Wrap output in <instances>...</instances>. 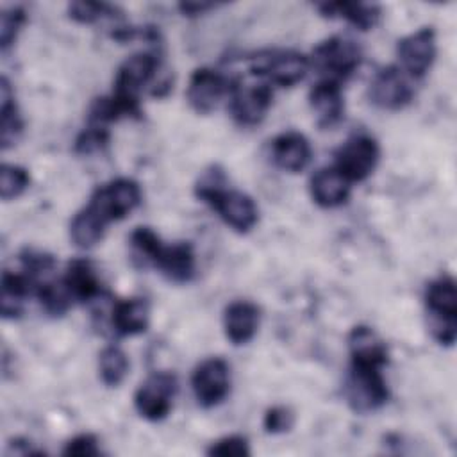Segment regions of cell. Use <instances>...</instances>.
<instances>
[{"instance_id": "obj_1", "label": "cell", "mask_w": 457, "mask_h": 457, "mask_svg": "<svg viewBox=\"0 0 457 457\" xmlns=\"http://www.w3.org/2000/svg\"><path fill=\"white\" fill-rule=\"evenodd\" d=\"M196 196L211 205L218 216L236 232L245 234L257 223L255 202L241 191L225 189V177L220 170L207 171L196 184Z\"/></svg>"}, {"instance_id": "obj_2", "label": "cell", "mask_w": 457, "mask_h": 457, "mask_svg": "<svg viewBox=\"0 0 457 457\" xmlns=\"http://www.w3.org/2000/svg\"><path fill=\"white\" fill-rule=\"evenodd\" d=\"M425 305L432 320V334L439 345L452 346L457 336V291L450 275H441L427 286Z\"/></svg>"}, {"instance_id": "obj_3", "label": "cell", "mask_w": 457, "mask_h": 457, "mask_svg": "<svg viewBox=\"0 0 457 457\" xmlns=\"http://www.w3.org/2000/svg\"><path fill=\"white\" fill-rule=\"evenodd\" d=\"M311 68L309 57L296 50H264L250 57V73L266 84L291 87Z\"/></svg>"}, {"instance_id": "obj_4", "label": "cell", "mask_w": 457, "mask_h": 457, "mask_svg": "<svg viewBox=\"0 0 457 457\" xmlns=\"http://www.w3.org/2000/svg\"><path fill=\"white\" fill-rule=\"evenodd\" d=\"M380 370L382 368L359 364L350 366L345 382V398L353 412H373L387 402L389 389Z\"/></svg>"}, {"instance_id": "obj_5", "label": "cell", "mask_w": 457, "mask_h": 457, "mask_svg": "<svg viewBox=\"0 0 457 457\" xmlns=\"http://www.w3.org/2000/svg\"><path fill=\"white\" fill-rule=\"evenodd\" d=\"M361 55V48L353 39L345 36H330L314 46L309 62L320 73H323L325 79L339 82L359 68Z\"/></svg>"}, {"instance_id": "obj_6", "label": "cell", "mask_w": 457, "mask_h": 457, "mask_svg": "<svg viewBox=\"0 0 457 457\" xmlns=\"http://www.w3.org/2000/svg\"><path fill=\"white\" fill-rule=\"evenodd\" d=\"M177 393V377L170 371L152 373L136 391L134 405L141 418L148 421L164 420Z\"/></svg>"}, {"instance_id": "obj_7", "label": "cell", "mask_w": 457, "mask_h": 457, "mask_svg": "<svg viewBox=\"0 0 457 457\" xmlns=\"http://www.w3.org/2000/svg\"><path fill=\"white\" fill-rule=\"evenodd\" d=\"M228 98L232 118L241 127H255L264 120L271 107L273 91L271 86L262 80L259 84H241L239 80H232Z\"/></svg>"}, {"instance_id": "obj_8", "label": "cell", "mask_w": 457, "mask_h": 457, "mask_svg": "<svg viewBox=\"0 0 457 457\" xmlns=\"http://www.w3.org/2000/svg\"><path fill=\"white\" fill-rule=\"evenodd\" d=\"M141 202V187L132 179H114L109 184L98 187L89 205H93L105 220L107 223L123 220L127 214H130Z\"/></svg>"}, {"instance_id": "obj_9", "label": "cell", "mask_w": 457, "mask_h": 457, "mask_svg": "<svg viewBox=\"0 0 457 457\" xmlns=\"http://www.w3.org/2000/svg\"><path fill=\"white\" fill-rule=\"evenodd\" d=\"M380 148L371 136L357 134L336 152V168L350 180L362 182L377 168Z\"/></svg>"}, {"instance_id": "obj_10", "label": "cell", "mask_w": 457, "mask_h": 457, "mask_svg": "<svg viewBox=\"0 0 457 457\" xmlns=\"http://www.w3.org/2000/svg\"><path fill=\"white\" fill-rule=\"evenodd\" d=\"M191 387L196 402L209 409L221 403L230 391V368L221 357L202 361L191 377Z\"/></svg>"}, {"instance_id": "obj_11", "label": "cell", "mask_w": 457, "mask_h": 457, "mask_svg": "<svg viewBox=\"0 0 457 457\" xmlns=\"http://www.w3.org/2000/svg\"><path fill=\"white\" fill-rule=\"evenodd\" d=\"M161 70V57L155 52H137L127 57L114 77V95L139 100V93L146 87Z\"/></svg>"}, {"instance_id": "obj_12", "label": "cell", "mask_w": 457, "mask_h": 457, "mask_svg": "<svg viewBox=\"0 0 457 457\" xmlns=\"http://www.w3.org/2000/svg\"><path fill=\"white\" fill-rule=\"evenodd\" d=\"M371 102L386 111H400L414 98L409 75L400 66H386L378 70L370 84Z\"/></svg>"}, {"instance_id": "obj_13", "label": "cell", "mask_w": 457, "mask_h": 457, "mask_svg": "<svg viewBox=\"0 0 457 457\" xmlns=\"http://www.w3.org/2000/svg\"><path fill=\"white\" fill-rule=\"evenodd\" d=\"M436 30L421 27L416 32L402 37L396 46L400 68L412 79H421L432 68L436 59Z\"/></svg>"}, {"instance_id": "obj_14", "label": "cell", "mask_w": 457, "mask_h": 457, "mask_svg": "<svg viewBox=\"0 0 457 457\" xmlns=\"http://www.w3.org/2000/svg\"><path fill=\"white\" fill-rule=\"evenodd\" d=\"M232 80L212 68H198L189 77L186 100L198 114L212 112L220 102L230 93Z\"/></svg>"}, {"instance_id": "obj_15", "label": "cell", "mask_w": 457, "mask_h": 457, "mask_svg": "<svg viewBox=\"0 0 457 457\" xmlns=\"http://www.w3.org/2000/svg\"><path fill=\"white\" fill-rule=\"evenodd\" d=\"M309 105L320 127L330 129L337 125L345 114V98L339 82L330 79L316 82L309 91Z\"/></svg>"}, {"instance_id": "obj_16", "label": "cell", "mask_w": 457, "mask_h": 457, "mask_svg": "<svg viewBox=\"0 0 457 457\" xmlns=\"http://www.w3.org/2000/svg\"><path fill=\"white\" fill-rule=\"evenodd\" d=\"M261 311L255 303L237 300L227 305L223 312V330L232 345H246L257 334Z\"/></svg>"}, {"instance_id": "obj_17", "label": "cell", "mask_w": 457, "mask_h": 457, "mask_svg": "<svg viewBox=\"0 0 457 457\" xmlns=\"http://www.w3.org/2000/svg\"><path fill=\"white\" fill-rule=\"evenodd\" d=\"M311 143L303 134L284 132L278 134L271 143V159L275 166L284 171L298 173L305 170L311 162Z\"/></svg>"}, {"instance_id": "obj_18", "label": "cell", "mask_w": 457, "mask_h": 457, "mask_svg": "<svg viewBox=\"0 0 457 457\" xmlns=\"http://www.w3.org/2000/svg\"><path fill=\"white\" fill-rule=\"evenodd\" d=\"M352 182L336 168H321L311 177V196L314 204L323 209H334L343 205L350 196Z\"/></svg>"}, {"instance_id": "obj_19", "label": "cell", "mask_w": 457, "mask_h": 457, "mask_svg": "<svg viewBox=\"0 0 457 457\" xmlns=\"http://www.w3.org/2000/svg\"><path fill=\"white\" fill-rule=\"evenodd\" d=\"M348 352L352 364L382 368L387 362V346L382 337L366 325H357L348 334Z\"/></svg>"}, {"instance_id": "obj_20", "label": "cell", "mask_w": 457, "mask_h": 457, "mask_svg": "<svg viewBox=\"0 0 457 457\" xmlns=\"http://www.w3.org/2000/svg\"><path fill=\"white\" fill-rule=\"evenodd\" d=\"M155 268L161 270V273L177 284L189 282L195 275V252L189 243H175L170 246H162Z\"/></svg>"}, {"instance_id": "obj_21", "label": "cell", "mask_w": 457, "mask_h": 457, "mask_svg": "<svg viewBox=\"0 0 457 457\" xmlns=\"http://www.w3.org/2000/svg\"><path fill=\"white\" fill-rule=\"evenodd\" d=\"M316 9L325 18H343L359 30L373 29L382 14L380 5L364 2H323L316 4Z\"/></svg>"}, {"instance_id": "obj_22", "label": "cell", "mask_w": 457, "mask_h": 457, "mask_svg": "<svg viewBox=\"0 0 457 457\" xmlns=\"http://www.w3.org/2000/svg\"><path fill=\"white\" fill-rule=\"evenodd\" d=\"M64 286L68 287L73 302H89L100 295V280L98 275L87 259H73L66 266V273L62 277Z\"/></svg>"}, {"instance_id": "obj_23", "label": "cell", "mask_w": 457, "mask_h": 457, "mask_svg": "<svg viewBox=\"0 0 457 457\" xmlns=\"http://www.w3.org/2000/svg\"><path fill=\"white\" fill-rule=\"evenodd\" d=\"M150 305L145 298H129L114 305L111 323L118 336H136L148 328Z\"/></svg>"}, {"instance_id": "obj_24", "label": "cell", "mask_w": 457, "mask_h": 457, "mask_svg": "<svg viewBox=\"0 0 457 457\" xmlns=\"http://www.w3.org/2000/svg\"><path fill=\"white\" fill-rule=\"evenodd\" d=\"M37 282L29 273H11L2 275V316L16 318L23 311V302L32 293L36 295Z\"/></svg>"}, {"instance_id": "obj_25", "label": "cell", "mask_w": 457, "mask_h": 457, "mask_svg": "<svg viewBox=\"0 0 457 457\" xmlns=\"http://www.w3.org/2000/svg\"><path fill=\"white\" fill-rule=\"evenodd\" d=\"M105 227L107 220L93 205L87 204L73 216L70 223V237L75 246L87 250L102 241Z\"/></svg>"}, {"instance_id": "obj_26", "label": "cell", "mask_w": 457, "mask_h": 457, "mask_svg": "<svg viewBox=\"0 0 457 457\" xmlns=\"http://www.w3.org/2000/svg\"><path fill=\"white\" fill-rule=\"evenodd\" d=\"M23 132V120L14 102L12 87L7 77L0 80V145L2 150H9L16 145Z\"/></svg>"}, {"instance_id": "obj_27", "label": "cell", "mask_w": 457, "mask_h": 457, "mask_svg": "<svg viewBox=\"0 0 457 457\" xmlns=\"http://www.w3.org/2000/svg\"><path fill=\"white\" fill-rule=\"evenodd\" d=\"M36 296L43 307V311L50 316H62L73 305V298L61 280L43 282L36 289Z\"/></svg>"}, {"instance_id": "obj_28", "label": "cell", "mask_w": 457, "mask_h": 457, "mask_svg": "<svg viewBox=\"0 0 457 457\" xmlns=\"http://www.w3.org/2000/svg\"><path fill=\"white\" fill-rule=\"evenodd\" d=\"M98 371L105 386L109 387L120 386L129 373V359L125 352L118 346L104 348L98 357Z\"/></svg>"}, {"instance_id": "obj_29", "label": "cell", "mask_w": 457, "mask_h": 457, "mask_svg": "<svg viewBox=\"0 0 457 457\" xmlns=\"http://www.w3.org/2000/svg\"><path fill=\"white\" fill-rule=\"evenodd\" d=\"M130 246H132L134 259H137L143 266L146 264L155 266V261L164 245L150 227H137L130 234Z\"/></svg>"}, {"instance_id": "obj_30", "label": "cell", "mask_w": 457, "mask_h": 457, "mask_svg": "<svg viewBox=\"0 0 457 457\" xmlns=\"http://www.w3.org/2000/svg\"><path fill=\"white\" fill-rule=\"evenodd\" d=\"M68 14L77 23L91 25L104 18H116L120 9L105 2H71L68 5Z\"/></svg>"}, {"instance_id": "obj_31", "label": "cell", "mask_w": 457, "mask_h": 457, "mask_svg": "<svg viewBox=\"0 0 457 457\" xmlns=\"http://www.w3.org/2000/svg\"><path fill=\"white\" fill-rule=\"evenodd\" d=\"M30 184L29 171L16 164H2L0 168V196L2 200H12L25 193Z\"/></svg>"}, {"instance_id": "obj_32", "label": "cell", "mask_w": 457, "mask_h": 457, "mask_svg": "<svg viewBox=\"0 0 457 457\" xmlns=\"http://www.w3.org/2000/svg\"><path fill=\"white\" fill-rule=\"evenodd\" d=\"M25 20H27V16L21 7H9V9L2 11V14H0V48H2V52H5L14 43Z\"/></svg>"}, {"instance_id": "obj_33", "label": "cell", "mask_w": 457, "mask_h": 457, "mask_svg": "<svg viewBox=\"0 0 457 457\" xmlns=\"http://www.w3.org/2000/svg\"><path fill=\"white\" fill-rule=\"evenodd\" d=\"M107 143H109L107 129L98 125H89L75 139V152L82 155H91L95 152H102L107 146Z\"/></svg>"}, {"instance_id": "obj_34", "label": "cell", "mask_w": 457, "mask_h": 457, "mask_svg": "<svg viewBox=\"0 0 457 457\" xmlns=\"http://www.w3.org/2000/svg\"><path fill=\"white\" fill-rule=\"evenodd\" d=\"M207 453L220 455V457H245V455H250V446L246 437L243 436H225L214 441L207 448Z\"/></svg>"}, {"instance_id": "obj_35", "label": "cell", "mask_w": 457, "mask_h": 457, "mask_svg": "<svg viewBox=\"0 0 457 457\" xmlns=\"http://www.w3.org/2000/svg\"><path fill=\"white\" fill-rule=\"evenodd\" d=\"M262 425L268 434H282L291 430V427L295 425V414L289 407L275 405L266 411L262 418Z\"/></svg>"}, {"instance_id": "obj_36", "label": "cell", "mask_w": 457, "mask_h": 457, "mask_svg": "<svg viewBox=\"0 0 457 457\" xmlns=\"http://www.w3.org/2000/svg\"><path fill=\"white\" fill-rule=\"evenodd\" d=\"M20 261L23 264V271L29 273L30 277H37L41 273L50 271L55 266V259L50 253L39 252V250H32V248H25L20 253Z\"/></svg>"}, {"instance_id": "obj_37", "label": "cell", "mask_w": 457, "mask_h": 457, "mask_svg": "<svg viewBox=\"0 0 457 457\" xmlns=\"http://www.w3.org/2000/svg\"><path fill=\"white\" fill-rule=\"evenodd\" d=\"M64 455H75V457H95L100 455V446H98V439L93 434H79L75 437H71L64 450Z\"/></svg>"}, {"instance_id": "obj_38", "label": "cell", "mask_w": 457, "mask_h": 457, "mask_svg": "<svg viewBox=\"0 0 457 457\" xmlns=\"http://www.w3.org/2000/svg\"><path fill=\"white\" fill-rule=\"evenodd\" d=\"M216 4L214 2H182L179 4V9L180 12L186 16H196V14H202L209 9H214Z\"/></svg>"}]
</instances>
